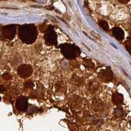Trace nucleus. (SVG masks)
Instances as JSON below:
<instances>
[{
  "label": "nucleus",
  "mask_w": 131,
  "mask_h": 131,
  "mask_svg": "<svg viewBox=\"0 0 131 131\" xmlns=\"http://www.w3.org/2000/svg\"><path fill=\"white\" fill-rule=\"evenodd\" d=\"M118 1L121 3H126L128 2H129L130 0H118Z\"/></svg>",
  "instance_id": "17"
},
{
  "label": "nucleus",
  "mask_w": 131,
  "mask_h": 131,
  "mask_svg": "<svg viewBox=\"0 0 131 131\" xmlns=\"http://www.w3.org/2000/svg\"><path fill=\"white\" fill-rule=\"evenodd\" d=\"M18 36L23 43L31 44L36 40L37 38V29L36 26L32 24L20 26L18 29Z\"/></svg>",
  "instance_id": "1"
},
{
  "label": "nucleus",
  "mask_w": 131,
  "mask_h": 131,
  "mask_svg": "<svg viewBox=\"0 0 131 131\" xmlns=\"http://www.w3.org/2000/svg\"><path fill=\"white\" fill-rule=\"evenodd\" d=\"M1 99H2V98H1V97H0V101H1Z\"/></svg>",
  "instance_id": "18"
},
{
  "label": "nucleus",
  "mask_w": 131,
  "mask_h": 131,
  "mask_svg": "<svg viewBox=\"0 0 131 131\" xmlns=\"http://www.w3.org/2000/svg\"><path fill=\"white\" fill-rule=\"evenodd\" d=\"M99 78L104 82L110 81L113 78V73L110 68L101 70L98 74Z\"/></svg>",
  "instance_id": "6"
},
{
  "label": "nucleus",
  "mask_w": 131,
  "mask_h": 131,
  "mask_svg": "<svg viewBox=\"0 0 131 131\" xmlns=\"http://www.w3.org/2000/svg\"><path fill=\"white\" fill-rule=\"evenodd\" d=\"M99 25L105 31H107L109 30V25L107 23L105 20H100L99 22Z\"/></svg>",
  "instance_id": "12"
},
{
  "label": "nucleus",
  "mask_w": 131,
  "mask_h": 131,
  "mask_svg": "<svg viewBox=\"0 0 131 131\" xmlns=\"http://www.w3.org/2000/svg\"><path fill=\"white\" fill-rule=\"evenodd\" d=\"M112 102L115 105L121 104L123 102V96L120 93L115 92L112 96Z\"/></svg>",
  "instance_id": "9"
},
{
  "label": "nucleus",
  "mask_w": 131,
  "mask_h": 131,
  "mask_svg": "<svg viewBox=\"0 0 131 131\" xmlns=\"http://www.w3.org/2000/svg\"><path fill=\"white\" fill-rule=\"evenodd\" d=\"M125 48L131 55V39L127 40L125 42Z\"/></svg>",
  "instance_id": "13"
},
{
  "label": "nucleus",
  "mask_w": 131,
  "mask_h": 131,
  "mask_svg": "<svg viewBox=\"0 0 131 131\" xmlns=\"http://www.w3.org/2000/svg\"><path fill=\"white\" fill-rule=\"evenodd\" d=\"M45 40L49 45H55L57 42V34L52 26H49L45 34Z\"/></svg>",
  "instance_id": "3"
},
{
  "label": "nucleus",
  "mask_w": 131,
  "mask_h": 131,
  "mask_svg": "<svg viewBox=\"0 0 131 131\" xmlns=\"http://www.w3.org/2000/svg\"><path fill=\"white\" fill-rule=\"evenodd\" d=\"M28 103L26 97H20L16 100V107L18 110L24 112L28 109Z\"/></svg>",
  "instance_id": "7"
},
{
  "label": "nucleus",
  "mask_w": 131,
  "mask_h": 131,
  "mask_svg": "<svg viewBox=\"0 0 131 131\" xmlns=\"http://www.w3.org/2000/svg\"><path fill=\"white\" fill-rule=\"evenodd\" d=\"M60 51L64 57L67 59L72 60L79 57L81 53L80 49L76 45L69 43H64L60 45Z\"/></svg>",
  "instance_id": "2"
},
{
  "label": "nucleus",
  "mask_w": 131,
  "mask_h": 131,
  "mask_svg": "<svg viewBox=\"0 0 131 131\" xmlns=\"http://www.w3.org/2000/svg\"><path fill=\"white\" fill-rule=\"evenodd\" d=\"M112 34H113V36L119 41H122L125 37L124 31L121 28H119V27L113 28L112 29Z\"/></svg>",
  "instance_id": "8"
},
{
  "label": "nucleus",
  "mask_w": 131,
  "mask_h": 131,
  "mask_svg": "<svg viewBox=\"0 0 131 131\" xmlns=\"http://www.w3.org/2000/svg\"><path fill=\"white\" fill-rule=\"evenodd\" d=\"M34 83H33L31 81H26L24 83V86H25V87H26V88H28V89H31L32 88L33 86H34Z\"/></svg>",
  "instance_id": "14"
},
{
  "label": "nucleus",
  "mask_w": 131,
  "mask_h": 131,
  "mask_svg": "<svg viewBox=\"0 0 131 131\" xmlns=\"http://www.w3.org/2000/svg\"><path fill=\"white\" fill-rule=\"evenodd\" d=\"M124 112L123 110V109L121 107H117L115 110V115L117 117H121L123 116Z\"/></svg>",
  "instance_id": "11"
},
{
  "label": "nucleus",
  "mask_w": 131,
  "mask_h": 131,
  "mask_svg": "<svg viewBox=\"0 0 131 131\" xmlns=\"http://www.w3.org/2000/svg\"><path fill=\"white\" fill-rule=\"evenodd\" d=\"M16 25H7L2 27L1 31L5 38L12 39L15 37L16 34Z\"/></svg>",
  "instance_id": "4"
},
{
  "label": "nucleus",
  "mask_w": 131,
  "mask_h": 131,
  "mask_svg": "<svg viewBox=\"0 0 131 131\" xmlns=\"http://www.w3.org/2000/svg\"><path fill=\"white\" fill-rule=\"evenodd\" d=\"M5 91V86L2 85H0V92H3Z\"/></svg>",
  "instance_id": "16"
},
{
  "label": "nucleus",
  "mask_w": 131,
  "mask_h": 131,
  "mask_svg": "<svg viewBox=\"0 0 131 131\" xmlns=\"http://www.w3.org/2000/svg\"><path fill=\"white\" fill-rule=\"evenodd\" d=\"M17 72L20 77L25 79L31 76L33 73V69L31 66L28 64H23L18 67Z\"/></svg>",
  "instance_id": "5"
},
{
  "label": "nucleus",
  "mask_w": 131,
  "mask_h": 131,
  "mask_svg": "<svg viewBox=\"0 0 131 131\" xmlns=\"http://www.w3.org/2000/svg\"><path fill=\"white\" fill-rule=\"evenodd\" d=\"M130 125H131V121H130Z\"/></svg>",
  "instance_id": "19"
},
{
  "label": "nucleus",
  "mask_w": 131,
  "mask_h": 131,
  "mask_svg": "<svg viewBox=\"0 0 131 131\" xmlns=\"http://www.w3.org/2000/svg\"><path fill=\"white\" fill-rule=\"evenodd\" d=\"M2 77H3V79H5V80H10V79H11V75L8 73H4V74H3Z\"/></svg>",
  "instance_id": "15"
},
{
  "label": "nucleus",
  "mask_w": 131,
  "mask_h": 131,
  "mask_svg": "<svg viewBox=\"0 0 131 131\" xmlns=\"http://www.w3.org/2000/svg\"><path fill=\"white\" fill-rule=\"evenodd\" d=\"M83 65L88 68H92L94 67V64L91 59H85L83 60Z\"/></svg>",
  "instance_id": "10"
}]
</instances>
